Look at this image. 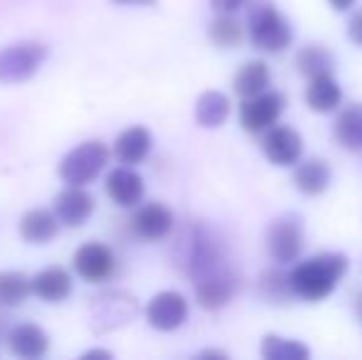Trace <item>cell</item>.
<instances>
[{
    "label": "cell",
    "mask_w": 362,
    "mask_h": 360,
    "mask_svg": "<svg viewBox=\"0 0 362 360\" xmlns=\"http://www.w3.org/2000/svg\"><path fill=\"white\" fill-rule=\"evenodd\" d=\"M335 139L345 151H362V104H348L335 119Z\"/></svg>",
    "instance_id": "23"
},
{
    "label": "cell",
    "mask_w": 362,
    "mask_h": 360,
    "mask_svg": "<svg viewBox=\"0 0 362 360\" xmlns=\"http://www.w3.org/2000/svg\"><path fill=\"white\" fill-rule=\"evenodd\" d=\"M210 40L217 47H239L244 42V28L234 13H219L210 23Z\"/></svg>",
    "instance_id": "26"
},
{
    "label": "cell",
    "mask_w": 362,
    "mask_h": 360,
    "mask_svg": "<svg viewBox=\"0 0 362 360\" xmlns=\"http://www.w3.org/2000/svg\"><path fill=\"white\" fill-rule=\"evenodd\" d=\"M20 237L30 245H47L57 237L59 220L49 210H30L20 217Z\"/></svg>",
    "instance_id": "20"
},
{
    "label": "cell",
    "mask_w": 362,
    "mask_h": 360,
    "mask_svg": "<svg viewBox=\"0 0 362 360\" xmlns=\"http://www.w3.org/2000/svg\"><path fill=\"white\" fill-rule=\"evenodd\" d=\"M182 267L195 284V296L202 308L217 311L227 306L239 289V274L227 260V252L207 227H195L185 240Z\"/></svg>",
    "instance_id": "1"
},
{
    "label": "cell",
    "mask_w": 362,
    "mask_h": 360,
    "mask_svg": "<svg viewBox=\"0 0 362 360\" xmlns=\"http://www.w3.org/2000/svg\"><path fill=\"white\" fill-rule=\"evenodd\" d=\"M131 225H134L136 235L144 237V240H165L173 232V227H175V215L163 202H148V205L136 210Z\"/></svg>",
    "instance_id": "12"
},
{
    "label": "cell",
    "mask_w": 362,
    "mask_h": 360,
    "mask_svg": "<svg viewBox=\"0 0 362 360\" xmlns=\"http://www.w3.org/2000/svg\"><path fill=\"white\" fill-rule=\"evenodd\" d=\"M229 114H232V104L229 96L217 89H207L200 94L195 104V121L202 129H219L227 124Z\"/></svg>",
    "instance_id": "21"
},
{
    "label": "cell",
    "mask_w": 362,
    "mask_h": 360,
    "mask_svg": "<svg viewBox=\"0 0 362 360\" xmlns=\"http://www.w3.org/2000/svg\"><path fill=\"white\" fill-rule=\"evenodd\" d=\"M151 149H153V136L146 126H131L124 134H119V139L114 144L116 158L124 166H136L141 161H146Z\"/></svg>",
    "instance_id": "19"
},
{
    "label": "cell",
    "mask_w": 362,
    "mask_h": 360,
    "mask_svg": "<svg viewBox=\"0 0 362 360\" xmlns=\"http://www.w3.org/2000/svg\"><path fill=\"white\" fill-rule=\"evenodd\" d=\"M328 5L335 10V13H348L355 5V0H328Z\"/></svg>",
    "instance_id": "32"
},
{
    "label": "cell",
    "mask_w": 362,
    "mask_h": 360,
    "mask_svg": "<svg viewBox=\"0 0 362 360\" xmlns=\"http://www.w3.org/2000/svg\"><path fill=\"white\" fill-rule=\"evenodd\" d=\"M262 356L267 360H305L310 358V348L300 341H293V338L267 333L262 338Z\"/></svg>",
    "instance_id": "24"
},
{
    "label": "cell",
    "mask_w": 362,
    "mask_h": 360,
    "mask_svg": "<svg viewBox=\"0 0 362 360\" xmlns=\"http://www.w3.org/2000/svg\"><path fill=\"white\" fill-rule=\"evenodd\" d=\"M119 8H156L158 0H111Z\"/></svg>",
    "instance_id": "31"
},
{
    "label": "cell",
    "mask_w": 362,
    "mask_h": 360,
    "mask_svg": "<svg viewBox=\"0 0 362 360\" xmlns=\"http://www.w3.org/2000/svg\"><path fill=\"white\" fill-rule=\"evenodd\" d=\"M262 291L267 298H276L281 301L284 294L291 291L288 286V274H279V272H267L262 277Z\"/></svg>",
    "instance_id": "28"
},
{
    "label": "cell",
    "mask_w": 362,
    "mask_h": 360,
    "mask_svg": "<svg viewBox=\"0 0 362 360\" xmlns=\"http://www.w3.org/2000/svg\"><path fill=\"white\" fill-rule=\"evenodd\" d=\"M106 195L121 207H136L144 200V178L136 173L131 166H119V168L109 170L106 175Z\"/></svg>",
    "instance_id": "14"
},
{
    "label": "cell",
    "mask_w": 362,
    "mask_h": 360,
    "mask_svg": "<svg viewBox=\"0 0 362 360\" xmlns=\"http://www.w3.org/2000/svg\"><path fill=\"white\" fill-rule=\"evenodd\" d=\"M91 212H94V197L81 185H69L54 197V217L59 220V225L79 227L89 220Z\"/></svg>",
    "instance_id": "13"
},
{
    "label": "cell",
    "mask_w": 362,
    "mask_h": 360,
    "mask_svg": "<svg viewBox=\"0 0 362 360\" xmlns=\"http://www.w3.org/2000/svg\"><path fill=\"white\" fill-rule=\"evenodd\" d=\"M303 222L293 212L276 217L267 227V250L272 260L279 262V265H291V262L298 260L300 252H303Z\"/></svg>",
    "instance_id": "7"
},
{
    "label": "cell",
    "mask_w": 362,
    "mask_h": 360,
    "mask_svg": "<svg viewBox=\"0 0 362 360\" xmlns=\"http://www.w3.org/2000/svg\"><path fill=\"white\" fill-rule=\"evenodd\" d=\"M330 180H333V168L328 166V161L308 158V161H298V163H296L293 185L300 195H305V197L323 195L330 187Z\"/></svg>",
    "instance_id": "17"
},
{
    "label": "cell",
    "mask_w": 362,
    "mask_h": 360,
    "mask_svg": "<svg viewBox=\"0 0 362 360\" xmlns=\"http://www.w3.org/2000/svg\"><path fill=\"white\" fill-rule=\"evenodd\" d=\"M30 294L47 303H57L72 294V277L62 267H47L30 279Z\"/></svg>",
    "instance_id": "18"
},
{
    "label": "cell",
    "mask_w": 362,
    "mask_h": 360,
    "mask_svg": "<svg viewBox=\"0 0 362 360\" xmlns=\"http://www.w3.org/2000/svg\"><path fill=\"white\" fill-rule=\"evenodd\" d=\"M200 358H229L224 351H202Z\"/></svg>",
    "instance_id": "33"
},
{
    "label": "cell",
    "mask_w": 362,
    "mask_h": 360,
    "mask_svg": "<svg viewBox=\"0 0 362 360\" xmlns=\"http://www.w3.org/2000/svg\"><path fill=\"white\" fill-rule=\"evenodd\" d=\"M74 269L89 284H101L114 277L116 257L111 247L101 245V242H86L74 252Z\"/></svg>",
    "instance_id": "11"
},
{
    "label": "cell",
    "mask_w": 362,
    "mask_h": 360,
    "mask_svg": "<svg viewBox=\"0 0 362 360\" xmlns=\"http://www.w3.org/2000/svg\"><path fill=\"white\" fill-rule=\"evenodd\" d=\"M269 84H272V72H269V64L262 59H252V62L242 64L232 79L234 94H239L242 99L262 94L269 89Z\"/></svg>",
    "instance_id": "22"
},
{
    "label": "cell",
    "mask_w": 362,
    "mask_h": 360,
    "mask_svg": "<svg viewBox=\"0 0 362 360\" xmlns=\"http://www.w3.org/2000/svg\"><path fill=\"white\" fill-rule=\"evenodd\" d=\"M109 161V149L101 141H84L74 146L59 163V178L67 185H89L91 180L99 178Z\"/></svg>",
    "instance_id": "4"
},
{
    "label": "cell",
    "mask_w": 362,
    "mask_h": 360,
    "mask_svg": "<svg viewBox=\"0 0 362 360\" xmlns=\"http://www.w3.org/2000/svg\"><path fill=\"white\" fill-rule=\"evenodd\" d=\"M350 269V260L340 252H323V255L308 257L298 262L288 274L291 294L300 301L320 303L340 286L345 274Z\"/></svg>",
    "instance_id": "2"
},
{
    "label": "cell",
    "mask_w": 362,
    "mask_h": 360,
    "mask_svg": "<svg viewBox=\"0 0 362 360\" xmlns=\"http://www.w3.org/2000/svg\"><path fill=\"white\" fill-rule=\"evenodd\" d=\"M8 348L15 358H42L49 348V336L37 323H18L8 331Z\"/></svg>",
    "instance_id": "16"
},
{
    "label": "cell",
    "mask_w": 362,
    "mask_h": 360,
    "mask_svg": "<svg viewBox=\"0 0 362 360\" xmlns=\"http://www.w3.org/2000/svg\"><path fill=\"white\" fill-rule=\"evenodd\" d=\"M139 301L126 291H104L91 298L89 318L94 333H109L139 316Z\"/></svg>",
    "instance_id": "5"
},
{
    "label": "cell",
    "mask_w": 362,
    "mask_h": 360,
    "mask_svg": "<svg viewBox=\"0 0 362 360\" xmlns=\"http://www.w3.org/2000/svg\"><path fill=\"white\" fill-rule=\"evenodd\" d=\"M30 296V279L20 272H0V308H15Z\"/></svg>",
    "instance_id": "27"
},
{
    "label": "cell",
    "mask_w": 362,
    "mask_h": 360,
    "mask_svg": "<svg viewBox=\"0 0 362 360\" xmlns=\"http://www.w3.org/2000/svg\"><path fill=\"white\" fill-rule=\"evenodd\" d=\"M262 151L269 158V163L279 166V168H288L296 166L303 156V136L293 129V126L274 124L267 129V136L262 139Z\"/></svg>",
    "instance_id": "10"
},
{
    "label": "cell",
    "mask_w": 362,
    "mask_h": 360,
    "mask_svg": "<svg viewBox=\"0 0 362 360\" xmlns=\"http://www.w3.org/2000/svg\"><path fill=\"white\" fill-rule=\"evenodd\" d=\"M84 358H111V353L109 351H99V348H96V351L84 353Z\"/></svg>",
    "instance_id": "34"
},
{
    "label": "cell",
    "mask_w": 362,
    "mask_h": 360,
    "mask_svg": "<svg viewBox=\"0 0 362 360\" xmlns=\"http://www.w3.org/2000/svg\"><path fill=\"white\" fill-rule=\"evenodd\" d=\"M296 64H298V72L303 77H315V74L333 72L335 57L328 47L323 45H305L296 54Z\"/></svg>",
    "instance_id": "25"
},
{
    "label": "cell",
    "mask_w": 362,
    "mask_h": 360,
    "mask_svg": "<svg viewBox=\"0 0 362 360\" xmlns=\"http://www.w3.org/2000/svg\"><path fill=\"white\" fill-rule=\"evenodd\" d=\"M247 30L249 40L257 50L269 54H279L293 42V28L284 13L269 0H257L249 8L247 18Z\"/></svg>",
    "instance_id": "3"
},
{
    "label": "cell",
    "mask_w": 362,
    "mask_h": 360,
    "mask_svg": "<svg viewBox=\"0 0 362 360\" xmlns=\"http://www.w3.org/2000/svg\"><path fill=\"white\" fill-rule=\"evenodd\" d=\"M348 37H350V42H355L358 47H362V8L360 10H355L353 15H350V20H348Z\"/></svg>",
    "instance_id": "29"
},
{
    "label": "cell",
    "mask_w": 362,
    "mask_h": 360,
    "mask_svg": "<svg viewBox=\"0 0 362 360\" xmlns=\"http://www.w3.org/2000/svg\"><path fill=\"white\" fill-rule=\"evenodd\" d=\"M286 109V99L281 91L267 89L257 96H247L239 104V124L249 134H262L269 126L279 121V116Z\"/></svg>",
    "instance_id": "8"
},
{
    "label": "cell",
    "mask_w": 362,
    "mask_h": 360,
    "mask_svg": "<svg viewBox=\"0 0 362 360\" xmlns=\"http://www.w3.org/2000/svg\"><path fill=\"white\" fill-rule=\"evenodd\" d=\"M303 101L315 114H330V111L338 109V106L343 104V89L335 82L333 72L308 77V84H305V91H303Z\"/></svg>",
    "instance_id": "15"
},
{
    "label": "cell",
    "mask_w": 362,
    "mask_h": 360,
    "mask_svg": "<svg viewBox=\"0 0 362 360\" xmlns=\"http://www.w3.org/2000/svg\"><path fill=\"white\" fill-rule=\"evenodd\" d=\"M47 59V47L42 42H15L0 50V82L20 84L37 74Z\"/></svg>",
    "instance_id": "6"
},
{
    "label": "cell",
    "mask_w": 362,
    "mask_h": 360,
    "mask_svg": "<svg viewBox=\"0 0 362 360\" xmlns=\"http://www.w3.org/2000/svg\"><path fill=\"white\" fill-rule=\"evenodd\" d=\"M247 0H210V5L217 13H237Z\"/></svg>",
    "instance_id": "30"
},
{
    "label": "cell",
    "mask_w": 362,
    "mask_h": 360,
    "mask_svg": "<svg viewBox=\"0 0 362 360\" xmlns=\"http://www.w3.org/2000/svg\"><path fill=\"white\" fill-rule=\"evenodd\" d=\"M187 316H190V306L180 291H160L146 306L148 326L163 333L177 331L187 321Z\"/></svg>",
    "instance_id": "9"
}]
</instances>
